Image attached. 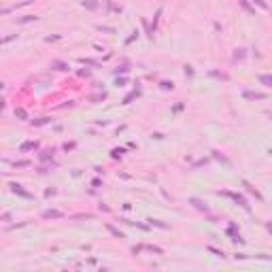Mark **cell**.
I'll return each mask as SVG.
<instances>
[{"label":"cell","mask_w":272,"mask_h":272,"mask_svg":"<svg viewBox=\"0 0 272 272\" xmlns=\"http://www.w3.org/2000/svg\"><path fill=\"white\" fill-rule=\"evenodd\" d=\"M40 217H43V219H62L64 213H62V211H45Z\"/></svg>","instance_id":"1"},{"label":"cell","mask_w":272,"mask_h":272,"mask_svg":"<svg viewBox=\"0 0 272 272\" xmlns=\"http://www.w3.org/2000/svg\"><path fill=\"white\" fill-rule=\"evenodd\" d=\"M242 96L247 98V100H264L266 98V94H257V91H244Z\"/></svg>","instance_id":"2"},{"label":"cell","mask_w":272,"mask_h":272,"mask_svg":"<svg viewBox=\"0 0 272 272\" xmlns=\"http://www.w3.org/2000/svg\"><path fill=\"white\" fill-rule=\"evenodd\" d=\"M11 191H13V193H19V196H23V198H32L28 191H23L21 185H17V183H11Z\"/></svg>","instance_id":"3"},{"label":"cell","mask_w":272,"mask_h":272,"mask_svg":"<svg viewBox=\"0 0 272 272\" xmlns=\"http://www.w3.org/2000/svg\"><path fill=\"white\" fill-rule=\"evenodd\" d=\"M242 185L247 187V191H249V193H253V196L257 198V200H264V198H262V193H259V191H257V189H255L253 185H249V183H247V181H242Z\"/></svg>","instance_id":"4"},{"label":"cell","mask_w":272,"mask_h":272,"mask_svg":"<svg viewBox=\"0 0 272 272\" xmlns=\"http://www.w3.org/2000/svg\"><path fill=\"white\" fill-rule=\"evenodd\" d=\"M189 202H191V204H193L196 208H200V211H204V213L208 211V206H206V204H204L202 200H198V198H191V200H189Z\"/></svg>","instance_id":"5"},{"label":"cell","mask_w":272,"mask_h":272,"mask_svg":"<svg viewBox=\"0 0 272 272\" xmlns=\"http://www.w3.org/2000/svg\"><path fill=\"white\" fill-rule=\"evenodd\" d=\"M257 81H259V83H264L266 87H272V75H259V77H257Z\"/></svg>","instance_id":"6"},{"label":"cell","mask_w":272,"mask_h":272,"mask_svg":"<svg viewBox=\"0 0 272 272\" xmlns=\"http://www.w3.org/2000/svg\"><path fill=\"white\" fill-rule=\"evenodd\" d=\"M106 230H109V232H111L113 236H117V238H126V234H123V232H119L117 228H113L111 223H106Z\"/></svg>","instance_id":"7"},{"label":"cell","mask_w":272,"mask_h":272,"mask_svg":"<svg viewBox=\"0 0 272 272\" xmlns=\"http://www.w3.org/2000/svg\"><path fill=\"white\" fill-rule=\"evenodd\" d=\"M145 249L151 251V253H157V255H164V249H160V247H153V244H147Z\"/></svg>","instance_id":"8"},{"label":"cell","mask_w":272,"mask_h":272,"mask_svg":"<svg viewBox=\"0 0 272 272\" xmlns=\"http://www.w3.org/2000/svg\"><path fill=\"white\" fill-rule=\"evenodd\" d=\"M51 66H53L55 70H68V68H70V66H68V64H64V62H53Z\"/></svg>","instance_id":"9"},{"label":"cell","mask_w":272,"mask_h":272,"mask_svg":"<svg viewBox=\"0 0 272 272\" xmlns=\"http://www.w3.org/2000/svg\"><path fill=\"white\" fill-rule=\"evenodd\" d=\"M38 142H23L21 145V151H28V149H36Z\"/></svg>","instance_id":"10"},{"label":"cell","mask_w":272,"mask_h":272,"mask_svg":"<svg viewBox=\"0 0 272 272\" xmlns=\"http://www.w3.org/2000/svg\"><path fill=\"white\" fill-rule=\"evenodd\" d=\"M49 157H53V149H49V151H43V153H40V160H49Z\"/></svg>","instance_id":"11"},{"label":"cell","mask_w":272,"mask_h":272,"mask_svg":"<svg viewBox=\"0 0 272 272\" xmlns=\"http://www.w3.org/2000/svg\"><path fill=\"white\" fill-rule=\"evenodd\" d=\"M149 223L151 226H157V228H168L166 223H162V221H157V219H149Z\"/></svg>","instance_id":"12"},{"label":"cell","mask_w":272,"mask_h":272,"mask_svg":"<svg viewBox=\"0 0 272 272\" xmlns=\"http://www.w3.org/2000/svg\"><path fill=\"white\" fill-rule=\"evenodd\" d=\"M83 7H87V9H96V2H94V0H83Z\"/></svg>","instance_id":"13"},{"label":"cell","mask_w":272,"mask_h":272,"mask_svg":"<svg viewBox=\"0 0 272 272\" xmlns=\"http://www.w3.org/2000/svg\"><path fill=\"white\" fill-rule=\"evenodd\" d=\"M19 21H21V23H28V21H36V17H34V15H26L23 19H19Z\"/></svg>","instance_id":"14"},{"label":"cell","mask_w":272,"mask_h":272,"mask_svg":"<svg viewBox=\"0 0 272 272\" xmlns=\"http://www.w3.org/2000/svg\"><path fill=\"white\" fill-rule=\"evenodd\" d=\"M172 87H175V83H172V81H170V83H168V81L162 83V89H172Z\"/></svg>","instance_id":"15"},{"label":"cell","mask_w":272,"mask_h":272,"mask_svg":"<svg viewBox=\"0 0 272 272\" xmlns=\"http://www.w3.org/2000/svg\"><path fill=\"white\" fill-rule=\"evenodd\" d=\"M15 115H19L21 119H26V117H28V115H26V111H23V109H17V111H15Z\"/></svg>","instance_id":"16"},{"label":"cell","mask_w":272,"mask_h":272,"mask_svg":"<svg viewBox=\"0 0 272 272\" xmlns=\"http://www.w3.org/2000/svg\"><path fill=\"white\" fill-rule=\"evenodd\" d=\"M142 249H145V247H140V244H138V247H134V249H132V253H134V255H138Z\"/></svg>","instance_id":"17"},{"label":"cell","mask_w":272,"mask_h":272,"mask_svg":"<svg viewBox=\"0 0 272 272\" xmlns=\"http://www.w3.org/2000/svg\"><path fill=\"white\" fill-rule=\"evenodd\" d=\"M13 166H19V168H23V166H30V162H15Z\"/></svg>","instance_id":"18"},{"label":"cell","mask_w":272,"mask_h":272,"mask_svg":"<svg viewBox=\"0 0 272 272\" xmlns=\"http://www.w3.org/2000/svg\"><path fill=\"white\" fill-rule=\"evenodd\" d=\"M121 153H123V151H121V149H115V151H113V157H115V160H117V157H121Z\"/></svg>","instance_id":"19"},{"label":"cell","mask_w":272,"mask_h":272,"mask_svg":"<svg viewBox=\"0 0 272 272\" xmlns=\"http://www.w3.org/2000/svg\"><path fill=\"white\" fill-rule=\"evenodd\" d=\"M2 221H4V223H7V221H11V215H9V213H4V215H2Z\"/></svg>","instance_id":"20"},{"label":"cell","mask_w":272,"mask_h":272,"mask_svg":"<svg viewBox=\"0 0 272 272\" xmlns=\"http://www.w3.org/2000/svg\"><path fill=\"white\" fill-rule=\"evenodd\" d=\"M255 257H259V259H272V255H264V253L262 255H255Z\"/></svg>","instance_id":"21"},{"label":"cell","mask_w":272,"mask_h":272,"mask_svg":"<svg viewBox=\"0 0 272 272\" xmlns=\"http://www.w3.org/2000/svg\"><path fill=\"white\" fill-rule=\"evenodd\" d=\"M255 2H257V4H259L262 9H268V7H266V2H262V0H255Z\"/></svg>","instance_id":"22"},{"label":"cell","mask_w":272,"mask_h":272,"mask_svg":"<svg viewBox=\"0 0 272 272\" xmlns=\"http://www.w3.org/2000/svg\"><path fill=\"white\" fill-rule=\"evenodd\" d=\"M266 228H268V232L272 234V221H268V223H266Z\"/></svg>","instance_id":"23"}]
</instances>
